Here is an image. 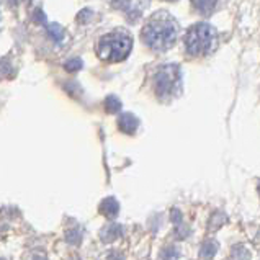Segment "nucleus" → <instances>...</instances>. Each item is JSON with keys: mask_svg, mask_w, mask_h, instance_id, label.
<instances>
[{"mask_svg": "<svg viewBox=\"0 0 260 260\" xmlns=\"http://www.w3.org/2000/svg\"><path fill=\"white\" fill-rule=\"evenodd\" d=\"M178 28L175 20L167 12H159L147 21L141 31L146 46L154 51H167L174 46Z\"/></svg>", "mask_w": 260, "mask_h": 260, "instance_id": "f257e3e1", "label": "nucleus"}, {"mask_svg": "<svg viewBox=\"0 0 260 260\" xmlns=\"http://www.w3.org/2000/svg\"><path fill=\"white\" fill-rule=\"evenodd\" d=\"M185 49L190 56L210 54L218 44V33L210 23H197L185 33Z\"/></svg>", "mask_w": 260, "mask_h": 260, "instance_id": "f03ea898", "label": "nucleus"}, {"mask_svg": "<svg viewBox=\"0 0 260 260\" xmlns=\"http://www.w3.org/2000/svg\"><path fill=\"white\" fill-rule=\"evenodd\" d=\"M133 49V40L128 33L118 31L105 35L99 41V57L107 62H120L129 56Z\"/></svg>", "mask_w": 260, "mask_h": 260, "instance_id": "7ed1b4c3", "label": "nucleus"}, {"mask_svg": "<svg viewBox=\"0 0 260 260\" xmlns=\"http://www.w3.org/2000/svg\"><path fill=\"white\" fill-rule=\"evenodd\" d=\"M155 95L162 100L172 99L182 90V71L177 64L160 66L154 76Z\"/></svg>", "mask_w": 260, "mask_h": 260, "instance_id": "20e7f679", "label": "nucleus"}, {"mask_svg": "<svg viewBox=\"0 0 260 260\" xmlns=\"http://www.w3.org/2000/svg\"><path fill=\"white\" fill-rule=\"evenodd\" d=\"M111 5L116 7V9H121L129 21H136L141 15H143V9L149 4L147 2H111Z\"/></svg>", "mask_w": 260, "mask_h": 260, "instance_id": "39448f33", "label": "nucleus"}, {"mask_svg": "<svg viewBox=\"0 0 260 260\" xmlns=\"http://www.w3.org/2000/svg\"><path fill=\"white\" fill-rule=\"evenodd\" d=\"M139 126V120L133 113H121L118 118V128L126 135H135Z\"/></svg>", "mask_w": 260, "mask_h": 260, "instance_id": "423d86ee", "label": "nucleus"}, {"mask_svg": "<svg viewBox=\"0 0 260 260\" xmlns=\"http://www.w3.org/2000/svg\"><path fill=\"white\" fill-rule=\"evenodd\" d=\"M121 234H123V226L116 224V222H111V224H108L102 229L100 239L105 244H110V242H115L118 237H121Z\"/></svg>", "mask_w": 260, "mask_h": 260, "instance_id": "0eeeda50", "label": "nucleus"}, {"mask_svg": "<svg viewBox=\"0 0 260 260\" xmlns=\"http://www.w3.org/2000/svg\"><path fill=\"white\" fill-rule=\"evenodd\" d=\"M100 213L103 216H107L108 219H115L118 216V213H120V203H118L113 197L105 198L100 203Z\"/></svg>", "mask_w": 260, "mask_h": 260, "instance_id": "6e6552de", "label": "nucleus"}, {"mask_svg": "<svg viewBox=\"0 0 260 260\" xmlns=\"http://www.w3.org/2000/svg\"><path fill=\"white\" fill-rule=\"evenodd\" d=\"M218 252V242L214 239H206L202 247H200V257L205 258V260H211Z\"/></svg>", "mask_w": 260, "mask_h": 260, "instance_id": "1a4fd4ad", "label": "nucleus"}, {"mask_svg": "<svg viewBox=\"0 0 260 260\" xmlns=\"http://www.w3.org/2000/svg\"><path fill=\"white\" fill-rule=\"evenodd\" d=\"M218 2H205V0H198V2H191L193 9H197L198 13L205 15V17H210V15L216 9Z\"/></svg>", "mask_w": 260, "mask_h": 260, "instance_id": "9d476101", "label": "nucleus"}, {"mask_svg": "<svg viewBox=\"0 0 260 260\" xmlns=\"http://www.w3.org/2000/svg\"><path fill=\"white\" fill-rule=\"evenodd\" d=\"M228 221V216H226V213H222V211H214L211 214V218H210V222H208V229L213 233V231H218V229L224 224V222Z\"/></svg>", "mask_w": 260, "mask_h": 260, "instance_id": "9b49d317", "label": "nucleus"}, {"mask_svg": "<svg viewBox=\"0 0 260 260\" xmlns=\"http://www.w3.org/2000/svg\"><path fill=\"white\" fill-rule=\"evenodd\" d=\"M46 31L51 36V40L56 41V43H61L66 38V31L64 28L59 25V23H48L46 25Z\"/></svg>", "mask_w": 260, "mask_h": 260, "instance_id": "f8f14e48", "label": "nucleus"}, {"mask_svg": "<svg viewBox=\"0 0 260 260\" xmlns=\"http://www.w3.org/2000/svg\"><path fill=\"white\" fill-rule=\"evenodd\" d=\"M105 110L108 111V113H111V115L120 113V110H121L120 99L115 96V95H108L107 99H105Z\"/></svg>", "mask_w": 260, "mask_h": 260, "instance_id": "ddd939ff", "label": "nucleus"}, {"mask_svg": "<svg viewBox=\"0 0 260 260\" xmlns=\"http://www.w3.org/2000/svg\"><path fill=\"white\" fill-rule=\"evenodd\" d=\"M160 258L162 260H178L180 258V250L175 246H166L160 249Z\"/></svg>", "mask_w": 260, "mask_h": 260, "instance_id": "4468645a", "label": "nucleus"}, {"mask_svg": "<svg viewBox=\"0 0 260 260\" xmlns=\"http://www.w3.org/2000/svg\"><path fill=\"white\" fill-rule=\"evenodd\" d=\"M231 260H250V252L242 244H236L231 250Z\"/></svg>", "mask_w": 260, "mask_h": 260, "instance_id": "2eb2a0df", "label": "nucleus"}, {"mask_svg": "<svg viewBox=\"0 0 260 260\" xmlns=\"http://www.w3.org/2000/svg\"><path fill=\"white\" fill-rule=\"evenodd\" d=\"M82 241V231L80 229H68L66 231V242L72 244V246H77Z\"/></svg>", "mask_w": 260, "mask_h": 260, "instance_id": "dca6fc26", "label": "nucleus"}, {"mask_svg": "<svg viewBox=\"0 0 260 260\" xmlns=\"http://www.w3.org/2000/svg\"><path fill=\"white\" fill-rule=\"evenodd\" d=\"M190 234H191V228L188 224H185V222L175 226V231H174V237H175V239L183 241V239H187Z\"/></svg>", "mask_w": 260, "mask_h": 260, "instance_id": "f3484780", "label": "nucleus"}, {"mask_svg": "<svg viewBox=\"0 0 260 260\" xmlns=\"http://www.w3.org/2000/svg\"><path fill=\"white\" fill-rule=\"evenodd\" d=\"M64 68L68 72H77V71H80L84 68V62H82V59H80V57H72V59H69V61H66Z\"/></svg>", "mask_w": 260, "mask_h": 260, "instance_id": "a211bd4d", "label": "nucleus"}, {"mask_svg": "<svg viewBox=\"0 0 260 260\" xmlns=\"http://www.w3.org/2000/svg\"><path fill=\"white\" fill-rule=\"evenodd\" d=\"M92 17H93V12L90 9H84V10H80V13L77 15V21L82 25H87L88 21L92 20Z\"/></svg>", "mask_w": 260, "mask_h": 260, "instance_id": "6ab92c4d", "label": "nucleus"}, {"mask_svg": "<svg viewBox=\"0 0 260 260\" xmlns=\"http://www.w3.org/2000/svg\"><path fill=\"white\" fill-rule=\"evenodd\" d=\"M170 221L174 222L175 226H178V224H182L183 222V216H182V211L178 210V208H172L170 210Z\"/></svg>", "mask_w": 260, "mask_h": 260, "instance_id": "aec40b11", "label": "nucleus"}, {"mask_svg": "<svg viewBox=\"0 0 260 260\" xmlns=\"http://www.w3.org/2000/svg\"><path fill=\"white\" fill-rule=\"evenodd\" d=\"M12 72V64L9 61H0V76H10Z\"/></svg>", "mask_w": 260, "mask_h": 260, "instance_id": "412c9836", "label": "nucleus"}, {"mask_svg": "<svg viewBox=\"0 0 260 260\" xmlns=\"http://www.w3.org/2000/svg\"><path fill=\"white\" fill-rule=\"evenodd\" d=\"M35 20H36V21H40V23H41V25H44V26H46V25H48L46 15H44V13H43V10H41V9H38V10H36V12H35Z\"/></svg>", "mask_w": 260, "mask_h": 260, "instance_id": "4be33fe9", "label": "nucleus"}, {"mask_svg": "<svg viewBox=\"0 0 260 260\" xmlns=\"http://www.w3.org/2000/svg\"><path fill=\"white\" fill-rule=\"evenodd\" d=\"M107 258L108 260H124V255L121 254V252L113 250V252H110V254L107 255Z\"/></svg>", "mask_w": 260, "mask_h": 260, "instance_id": "5701e85b", "label": "nucleus"}, {"mask_svg": "<svg viewBox=\"0 0 260 260\" xmlns=\"http://www.w3.org/2000/svg\"><path fill=\"white\" fill-rule=\"evenodd\" d=\"M31 260H48V258H46V255H44V254H35L31 257Z\"/></svg>", "mask_w": 260, "mask_h": 260, "instance_id": "b1692460", "label": "nucleus"}, {"mask_svg": "<svg viewBox=\"0 0 260 260\" xmlns=\"http://www.w3.org/2000/svg\"><path fill=\"white\" fill-rule=\"evenodd\" d=\"M257 190H258V193H260V182H258V185H257Z\"/></svg>", "mask_w": 260, "mask_h": 260, "instance_id": "393cba45", "label": "nucleus"}, {"mask_svg": "<svg viewBox=\"0 0 260 260\" xmlns=\"http://www.w3.org/2000/svg\"><path fill=\"white\" fill-rule=\"evenodd\" d=\"M0 260H5V258H0Z\"/></svg>", "mask_w": 260, "mask_h": 260, "instance_id": "a878e982", "label": "nucleus"}]
</instances>
